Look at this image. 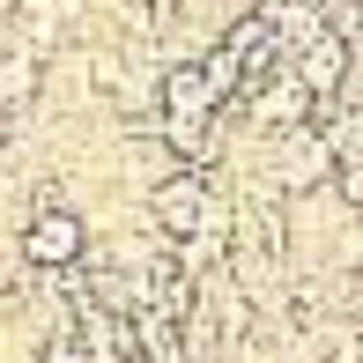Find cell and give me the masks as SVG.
Masks as SVG:
<instances>
[{
	"label": "cell",
	"mask_w": 363,
	"mask_h": 363,
	"mask_svg": "<svg viewBox=\"0 0 363 363\" xmlns=\"http://www.w3.org/2000/svg\"><path fill=\"white\" fill-rule=\"evenodd\" d=\"M311 111H319V89L296 67H282L274 82L252 89V126H267V134H296V126H311Z\"/></svg>",
	"instance_id": "obj_1"
},
{
	"label": "cell",
	"mask_w": 363,
	"mask_h": 363,
	"mask_svg": "<svg viewBox=\"0 0 363 363\" xmlns=\"http://www.w3.org/2000/svg\"><path fill=\"white\" fill-rule=\"evenodd\" d=\"M208 216H216V193H208L201 171H171V178L156 186V223L171 230V238H201Z\"/></svg>",
	"instance_id": "obj_2"
},
{
	"label": "cell",
	"mask_w": 363,
	"mask_h": 363,
	"mask_svg": "<svg viewBox=\"0 0 363 363\" xmlns=\"http://www.w3.org/2000/svg\"><path fill=\"white\" fill-rule=\"evenodd\" d=\"M82 245H89V230H82V216H67V208H38V223L23 230V259L30 267H74Z\"/></svg>",
	"instance_id": "obj_3"
},
{
	"label": "cell",
	"mask_w": 363,
	"mask_h": 363,
	"mask_svg": "<svg viewBox=\"0 0 363 363\" xmlns=\"http://www.w3.org/2000/svg\"><path fill=\"white\" fill-rule=\"evenodd\" d=\"M156 96H163V111H216L223 104L216 82H208V60H178V67H163Z\"/></svg>",
	"instance_id": "obj_4"
},
{
	"label": "cell",
	"mask_w": 363,
	"mask_h": 363,
	"mask_svg": "<svg viewBox=\"0 0 363 363\" xmlns=\"http://www.w3.org/2000/svg\"><path fill=\"white\" fill-rule=\"evenodd\" d=\"M30 89H38V60H30V52H0V104L15 111Z\"/></svg>",
	"instance_id": "obj_5"
},
{
	"label": "cell",
	"mask_w": 363,
	"mask_h": 363,
	"mask_svg": "<svg viewBox=\"0 0 363 363\" xmlns=\"http://www.w3.org/2000/svg\"><path fill=\"white\" fill-rule=\"evenodd\" d=\"M341 193H349V201H356V208H363V156H356V163H349V178H341Z\"/></svg>",
	"instance_id": "obj_6"
},
{
	"label": "cell",
	"mask_w": 363,
	"mask_h": 363,
	"mask_svg": "<svg viewBox=\"0 0 363 363\" xmlns=\"http://www.w3.org/2000/svg\"><path fill=\"white\" fill-rule=\"evenodd\" d=\"M45 363H82V349H74V341H67V334H60V341H52V349H45Z\"/></svg>",
	"instance_id": "obj_7"
},
{
	"label": "cell",
	"mask_w": 363,
	"mask_h": 363,
	"mask_svg": "<svg viewBox=\"0 0 363 363\" xmlns=\"http://www.w3.org/2000/svg\"><path fill=\"white\" fill-rule=\"evenodd\" d=\"M8 126H15V119H8V104H0V148H8Z\"/></svg>",
	"instance_id": "obj_8"
}]
</instances>
